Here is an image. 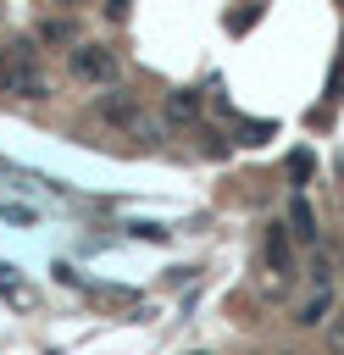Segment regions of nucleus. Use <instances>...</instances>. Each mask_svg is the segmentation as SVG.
<instances>
[{"label":"nucleus","instance_id":"1","mask_svg":"<svg viewBox=\"0 0 344 355\" xmlns=\"http://www.w3.org/2000/svg\"><path fill=\"white\" fill-rule=\"evenodd\" d=\"M67 61H72V78H83V83H117V55L105 50V44H89V39H78L72 50H67Z\"/></svg>","mask_w":344,"mask_h":355},{"label":"nucleus","instance_id":"2","mask_svg":"<svg viewBox=\"0 0 344 355\" xmlns=\"http://www.w3.org/2000/svg\"><path fill=\"white\" fill-rule=\"evenodd\" d=\"M100 116H105V122H117V128H128V133H150V144H155V128H150V116H144L139 94H122V89L100 94Z\"/></svg>","mask_w":344,"mask_h":355},{"label":"nucleus","instance_id":"3","mask_svg":"<svg viewBox=\"0 0 344 355\" xmlns=\"http://www.w3.org/2000/svg\"><path fill=\"white\" fill-rule=\"evenodd\" d=\"M0 89H6V94H22V100H44V94H50V78H44L33 61H6Z\"/></svg>","mask_w":344,"mask_h":355},{"label":"nucleus","instance_id":"4","mask_svg":"<svg viewBox=\"0 0 344 355\" xmlns=\"http://www.w3.org/2000/svg\"><path fill=\"white\" fill-rule=\"evenodd\" d=\"M333 316V288H311L300 305H294V322L300 327H316V322H327Z\"/></svg>","mask_w":344,"mask_h":355},{"label":"nucleus","instance_id":"5","mask_svg":"<svg viewBox=\"0 0 344 355\" xmlns=\"http://www.w3.org/2000/svg\"><path fill=\"white\" fill-rule=\"evenodd\" d=\"M0 294H6L17 311H33V305H39V294H33V288L17 277V266H0Z\"/></svg>","mask_w":344,"mask_h":355},{"label":"nucleus","instance_id":"6","mask_svg":"<svg viewBox=\"0 0 344 355\" xmlns=\"http://www.w3.org/2000/svg\"><path fill=\"white\" fill-rule=\"evenodd\" d=\"M166 116H172V122H194V116H200V94H194V89H172V94H166Z\"/></svg>","mask_w":344,"mask_h":355},{"label":"nucleus","instance_id":"7","mask_svg":"<svg viewBox=\"0 0 344 355\" xmlns=\"http://www.w3.org/2000/svg\"><path fill=\"white\" fill-rule=\"evenodd\" d=\"M266 261L277 266V277H272V283H283V277H289V239H283V227H277V222L266 227Z\"/></svg>","mask_w":344,"mask_h":355},{"label":"nucleus","instance_id":"8","mask_svg":"<svg viewBox=\"0 0 344 355\" xmlns=\"http://www.w3.org/2000/svg\"><path fill=\"white\" fill-rule=\"evenodd\" d=\"M289 222H294V233L300 239H316V216H311V205L294 194V205H289Z\"/></svg>","mask_w":344,"mask_h":355},{"label":"nucleus","instance_id":"9","mask_svg":"<svg viewBox=\"0 0 344 355\" xmlns=\"http://www.w3.org/2000/svg\"><path fill=\"white\" fill-rule=\"evenodd\" d=\"M333 272H338V266H333V255H322V250H316V255H311V283H316V288H333Z\"/></svg>","mask_w":344,"mask_h":355},{"label":"nucleus","instance_id":"10","mask_svg":"<svg viewBox=\"0 0 344 355\" xmlns=\"http://www.w3.org/2000/svg\"><path fill=\"white\" fill-rule=\"evenodd\" d=\"M327 355H344V311L327 316Z\"/></svg>","mask_w":344,"mask_h":355},{"label":"nucleus","instance_id":"11","mask_svg":"<svg viewBox=\"0 0 344 355\" xmlns=\"http://www.w3.org/2000/svg\"><path fill=\"white\" fill-rule=\"evenodd\" d=\"M39 39H72V28H67V22H50V17H44V22H39Z\"/></svg>","mask_w":344,"mask_h":355},{"label":"nucleus","instance_id":"12","mask_svg":"<svg viewBox=\"0 0 344 355\" xmlns=\"http://www.w3.org/2000/svg\"><path fill=\"white\" fill-rule=\"evenodd\" d=\"M261 139H272V122H244V144H261Z\"/></svg>","mask_w":344,"mask_h":355},{"label":"nucleus","instance_id":"13","mask_svg":"<svg viewBox=\"0 0 344 355\" xmlns=\"http://www.w3.org/2000/svg\"><path fill=\"white\" fill-rule=\"evenodd\" d=\"M0 216H11L17 227H28V222H33V211H28V205H6V200H0Z\"/></svg>","mask_w":344,"mask_h":355},{"label":"nucleus","instance_id":"14","mask_svg":"<svg viewBox=\"0 0 344 355\" xmlns=\"http://www.w3.org/2000/svg\"><path fill=\"white\" fill-rule=\"evenodd\" d=\"M289 172H294V178H300V183H305V178H311V155H305V150H300V155H294V161H289Z\"/></svg>","mask_w":344,"mask_h":355},{"label":"nucleus","instance_id":"15","mask_svg":"<svg viewBox=\"0 0 344 355\" xmlns=\"http://www.w3.org/2000/svg\"><path fill=\"white\" fill-rule=\"evenodd\" d=\"M0 78H6V55H0Z\"/></svg>","mask_w":344,"mask_h":355},{"label":"nucleus","instance_id":"16","mask_svg":"<svg viewBox=\"0 0 344 355\" xmlns=\"http://www.w3.org/2000/svg\"><path fill=\"white\" fill-rule=\"evenodd\" d=\"M277 355H300V349H277Z\"/></svg>","mask_w":344,"mask_h":355},{"label":"nucleus","instance_id":"17","mask_svg":"<svg viewBox=\"0 0 344 355\" xmlns=\"http://www.w3.org/2000/svg\"><path fill=\"white\" fill-rule=\"evenodd\" d=\"M338 266H344V250H338Z\"/></svg>","mask_w":344,"mask_h":355}]
</instances>
